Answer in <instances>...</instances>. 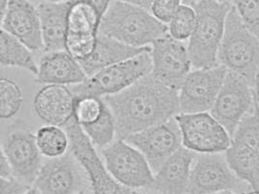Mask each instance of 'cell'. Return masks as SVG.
Wrapping results in <instances>:
<instances>
[{"label":"cell","instance_id":"1","mask_svg":"<svg viewBox=\"0 0 259 194\" xmlns=\"http://www.w3.org/2000/svg\"><path fill=\"white\" fill-rule=\"evenodd\" d=\"M103 99L113 114L118 139L163 123L180 112L178 91L165 86L152 74Z\"/></svg>","mask_w":259,"mask_h":194},{"label":"cell","instance_id":"2","mask_svg":"<svg viewBox=\"0 0 259 194\" xmlns=\"http://www.w3.org/2000/svg\"><path fill=\"white\" fill-rule=\"evenodd\" d=\"M167 32V26L149 10L112 0L103 16L98 34L113 38L134 47H144Z\"/></svg>","mask_w":259,"mask_h":194},{"label":"cell","instance_id":"3","mask_svg":"<svg viewBox=\"0 0 259 194\" xmlns=\"http://www.w3.org/2000/svg\"><path fill=\"white\" fill-rule=\"evenodd\" d=\"M193 7L196 14V25L188 43L192 66L194 69L216 67L227 15L232 4L229 1L199 0Z\"/></svg>","mask_w":259,"mask_h":194},{"label":"cell","instance_id":"4","mask_svg":"<svg viewBox=\"0 0 259 194\" xmlns=\"http://www.w3.org/2000/svg\"><path fill=\"white\" fill-rule=\"evenodd\" d=\"M218 62L244 76L253 86L259 71V39L242 22L233 6L227 15Z\"/></svg>","mask_w":259,"mask_h":194},{"label":"cell","instance_id":"5","mask_svg":"<svg viewBox=\"0 0 259 194\" xmlns=\"http://www.w3.org/2000/svg\"><path fill=\"white\" fill-rule=\"evenodd\" d=\"M225 155L238 177L248 183L250 190L259 192V104L256 101L240 122Z\"/></svg>","mask_w":259,"mask_h":194},{"label":"cell","instance_id":"6","mask_svg":"<svg viewBox=\"0 0 259 194\" xmlns=\"http://www.w3.org/2000/svg\"><path fill=\"white\" fill-rule=\"evenodd\" d=\"M151 50L117 64L108 66L89 76L71 90L75 97L114 95L152 73Z\"/></svg>","mask_w":259,"mask_h":194},{"label":"cell","instance_id":"7","mask_svg":"<svg viewBox=\"0 0 259 194\" xmlns=\"http://www.w3.org/2000/svg\"><path fill=\"white\" fill-rule=\"evenodd\" d=\"M62 128L66 130L70 146L69 150L81 165L95 193H133L135 190L116 182L109 174L106 164L99 157L96 147L76 118L70 119Z\"/></svg>","mask_w":259,"mask_h":194},{"label":"cell","instance_id":"8","mask_svg":"<svg viewBox=\"0 0 259 194\" xmlns=\"http://www.w3.org/2000/svg\"><path fill=\"white\" fill-rule=\"evenodd\" d=\"M248 183L230 168L226 155L199 154L194 158L187 193L211 194L246 191Z\"/></svg>","mask_w":259,"mask_h":194},{"label":"cell","instance_id":"9","mask_svg":"<svg viewBox=\"0 0 259 194\" xmlns=\"http://www.w3.org/2000/svg\"><path fill=\"white\" fill-rule=\"evenodd\" d=\"M109 174L122 185L135 191L138 188H150L154 172L141 151L125 139L111 143L101 150Z\"/></svg>","mask_w":259,"mask_h":194},{"label":"cell","instance_id":"10","mask_svg":"<svg viewBox=\"0 0 259 194\" xmlns=\"http://www.w3.org/2000/svg\"><path fill=\"white\" fill-rule=\"evenodd\" d=\"M175 119L180 128L182 144L198 154L227 151L231 136L226 128L212 114L205 112L181 113Z\"/></svg>","mask_w":259,"mask_h":194},{"label":"cell","instance_id":"11","mask_svg":"<svg viewBox=\"0 0 259 194\" xmlns=\"http://www.w3.org/2000/svg\"><path fill=\"white\" fill-rule=\"evenodd\" d=\"M253 86L244 76L227 71L211 114L226 128L231 138L240 122L254 106Z\"/></svg>","mask_w":259,"mask_h":194},{"label":"cell","instance_id":"12","mask_svg":"<svg viewBox=\"0 0 259 194\" xmlns=\"http://www.w3.org/2000/svg\"><path fill=\"white\" fill-rule=\"evenodd\" d=\"M151 57L152 75L165 86L179 91L192 67L188 45L166 33L152 43Z\"/></svg>","mask_w":259,"mask_h":194},{"label":"cell","instance_id":"13","mask_svg":"<svg viewBox=\"0 0 259 194\" xmlns=\"http://www.w3.org/2000/svg\"><path fill=\"white\" fill-rule=\"evenodd\" d=\"M227 71L225 66L219 64L190 72L178 93L180 112L194 113L211 110Z\"/></svg>","mask_w":259,"mask_h":194},{"label":"cell","instance_id":"14","mask_svg":"<svg viewBox=\"0 0 259 194\" xmlns=\"http://www.w3.org/2000/svg\"><path fill=\"white\" fill-rule=\"evenodd\" d=\"M125 140L141 151L154 174L181 148L182 135L175 117L128 135Z\"/></svg>","mask_w":259,"mask_h":194},{"label":"cell","instance_id":"15","mask_svg":"<svg viewBox=\"0 0 259 194\" xmlns=\"http://www.w3.org/2000/svg\"><path fill=\"white\" fill-rule=\"evenodd\" d=\"M76 160L72 153L44 163L29 193L72 194L84 191Z\"/></svg>","mask_w":259,"mask_h":194},{"label":"cell","instance_id":"16","mask_svg":"<svg viewBox=\"0 0 259 194\" xmlns=\"http://www.w3.org/2000/svg\"><path fill=\"white\" fill-rule=\"evenodd\" d=\"M11 166L13 175L31 185L42 167V154L37 145L36 135L26 129L12 130L3 148Z\"/></svg>","mask_w":259,"mask_h":194},{"label":"cell","instance_id":"17","mask_svg":"<svg viewBox=\"0 0 259 194\" xmlns=\"http://www.w3.org/2000/svg\"><path fill=\"white\" fill-rule=\"evenodd\" d=\"M1 20V29L20 40L32 52L44 48L38 8L29 0H10Z\"/></svg>","mask_w":259,"mask_h":194},{"label":"cell","instance_id":"18","mask_svg":"<svg viewBox=\"0 0 259 194\" xmlns=\"http://www.w3.org/2000/svg\"><path fill=\"white\" fill-rule=\"evenodd\" d=\"M76 97L66 85L47 84L33 99L34 114L48 125L62 127L74 115Z\"/></svg>","mask_w":259,"mask_h":194},{"label":"cell","instance_id":"19","mask_svg":"<svg viewBox=\"0 0 259 194\" xmlns=\"http://www.w3.org/2000/svg\"><path fill=\"white\" fill-rule=\"evenodd\" d=\"M88 78L79 62L67 51L45 53L38 63L35 81L39 84L77 85Z\"/></svg>","mask_w":259,"mask_h":194},{"label":"cell","instance_id":"20","mask_svg":"<svg viewBox=\"0 0 259 194\" xmlns=\"http://www.w3.org/2000/svg\"><path fill=\"white\" fill-rule=\"evenodd\" d=\"M196 153L181 147L154 174L152 190L163 194L187 193L192 165Z\"/></svg>","mask_w":259,"mask_h":194},{"label":"cell","instance_id":"21","mask_svg":"<svg viewBox=\"0 0 259 194\" xmlns=\"http://www.w3.org/2000/svg\"><path fill=\"white\" fill-rule=\"evenodd\" d=\"M75 0L65 2H46L38 5L45 53L66 51L68 15Z\"/></svg>","mask_w":259,"mask_h":194},{"label":"cell","instance_id":"22","mask_svg":"<svg viewBox=\"0 0 259 194\" xmlns=\"http://www.w3.org/2000/svg\"><path fill=\"white\" fill-rule=\"evenodd\" d=\"M149 50H151L150 46L134 47L113 38L98 34L94 52L87 59L78 62L89 77L108 66L128 60Z\"/></svg>","mask_w":259,"mask_h":194},{"label":"cell","instance_id":"23","mask_svg":"<svg viewBox=\"0 0 259 194\" xmlns=\"http://www.w3.org/2000/svg\"><path fill=\"white\" fill-rule=\"evenodd\" d=\"M29 50L20 40L1 29L0 32V63L4 67L22 68L33 75L38 73V65Z\"/></svg>","mask_w":259,"mask_h":194},{"label":"cell","instance_id":"24","mask_svg":"<svg viewBox=\"0 0 259 194\" xmlns=\"http://www.w3.org/2000/svg\"><path fill=\"white\" fill-rule=\"evenodd\" d=\"M36 141L41 154L49 159L63 156L70 146L66 130L56 125L41 127L36 132Z\"/></svg>","mask_w":259,"mask_h":194},{"label":"cell","instance_id":"25","mask_svg":"<svg viewBox=\"0 0 259 194\" xmlns=\"http://www.w3.org/2000/svg\"><path fill=\"white\" fill-rule=\"evenodd\" d=\"M101 20L92 6L75 0L68 15V33L98 34Z\"/></svg>","mask_w":259,"mask_h":194},{"label":"cell","instance_id":"26","mask_svg":"<svg viewBox=\"0 0 259 194\" xmlns=\"http://www.w3.org/2000/svg\"><path fill=\"white\" fill-rule=\"evenodd\" d=\"M81 128L95 147L101 150L110 145L116 136L115 120L108 105L100 118L91 124L81 126Z\"/></svg>","mask_w":259,"mask_h":194},{"label":"cell","instance_id":"27","mask_svg":"<svg viewBox=\"0 0 259 194\" xmlns=\"http://www.w3.org/2000/svg\"><path fill=\"white\" fill-rule=\"evenodd\" d=\"M23 104L21 87L8 77L0 81V116L1 118H12L19 113Z\"/></svg>","mask_w":259,"mask_h":194},{"label":"cell","instance_id":"28","mask_svg":"<svg viewBox=\"0 0 259 194\" xmlns=\"http://www.w3.org/2000/svg\"><path fill=\"white\" fill-rule=\"evenodd\" d=\"M196 25V14L193 6L181 4L167 26V32L176 40H189Z\"/></svg>","mask_w":259,"mask_h":194},{"label":"cell","instance_id":"29","mask_svg":"<svg viewBox=\"0 0 259 194\" xmlns=\"http://www.w3.org/2000/svg\"><path fill=\"white\" fill-rule=\"evenodd\" d=\"M107 108L104 99L96 96L76 97L74 117L80 126H84L95 122L101 117Z\"/></svg>","mask_w":259,"mask_h":194},{"label":"cell","instance_id":"30","mask_svg":"<svg viewBox=\"0 0 259 194\" xmlns=\"http://www.w3.org/2000/svg\"><path fill=\"white\" fill-rule=\"evenodd\" d=\"M98 34L67 33L66 51L77 61L87 59L94 52Z\"/></svg>","mask_w":259,"mask_h":194},{"label":"cell","instance_id":"31","mask_svg":"<svg viewBox=\"0 0 259 194\" xmlns=\"http://www.w3.org/2000/svg\"><path fill=\"white\" fill-rule=\"evenodd\" d=\"M244 24L259 39V0H229Z\"/></svg>","mask_w":259,"mask_h":194},{"label":"cell","instance_id":"32","mask_svg":"<svg viewBox=\"0 0 259 194\" xmlns=\"http://www.w3.org/2000/svg\"><path fill=\"white\" fill-rule=\"evenodd\" d=\"M181 6V0H153L150 12L160 22L166 24L171 21Z\"/></svg>","mask_w":259,"mask_h":194},{"label":"cell","instance_id":"33","mask_svg":"<svg viewBox=\"0 0 259 194\" xmlns=\"http://www.w3.org/2000/svg\"><path fill=\"white\" fill-rule=\"evenodd\" d=\"M31 185L23 183L15 176L0 178V191L2 194L29 193Z\"/></svg>","mask_w":259,"mask_h":194},{"label":"cell","instance_id":"34","mask_svg":"<svg viewBox=\"0 0 259 194\" xmlns=\"http://www.w3.org/2000/svg\"><path fill=\"white\" fill-rule=\"evenodd\" d=\"M76 1L83 2V3H87L88 5L92 6L97 11L101 19L103 18V16L108 10L110 3L112 2V0H76Z\"/></svg>","mask_w":259,"mask_h":194},{"label":"cell","instance_id":"35","mask_svg":"<svg viewBox=\"0 0 259 194\" xmlns=\"http://www.w3.org/2000/svg\"><path fill=\"white\" fill-rule=\"evenodd\" d=\"M0 176L1 177H11L14 176L12 173L11 166L8 162L4 152L0 151Z\"/></svg>","mask_w":259,"mask_h":194},{"label":"cell","instance_id":"36","mask_svg":"<svg viewBox=\"0 0 259 194\" xmlns=\"http://www.w3.org/2000/svg\"><path fill=\"white\" fill-rule=\"evenodd\" d=\"M120 1L140 6V7H142L149 11H150V7H151L152 2H153V0H120Z\"/></svg>","mask_w":259,"mask_h":194},{"label":"cell","instance_id":"37","mask_svg":"<svg viewBox=\"0 0 259 194\" xmlns=\"http://www.w3.org/2000/svg\"><path fill=\"white\" fill-rule=\"evenodd\" d=\"M253 91H254V98L255 101L259 104V71L255 76L254 83H253Z\"/></svg>","mask_w":259,"mask_h":194},{"label":"cell","instance_id":"38","mask_svg":"<svg viewBox=\"0 0 259 194\" xmlns=\"http://www.w3.org/2000/svg\"><path fill=\"white\" fill-rule=\"evenodd\" d=\"M10 0H0V12H1V18L4 16L5 12L7 10L8 4H9ZM0 18V19H1Z\"/></svg>","mask_w":259,"mask_h":194},{"label":"cell","instance_id":"39","mask_svg":"<svg viewBox=\"0 0 259 194\" xmlns=\"http://www.w3.org/2000/svg\"><path fill=\"white\" fill-rule=\"evenodd\" d=\"M183 4L189 5V6H194L195 3H197L199 0H181Z\"/></svg>","mask_w":259,"mask_h":194},{"label":"cell","instance_id":"40","mask_svg":"<svg viewBox=\"0 0 259 194\" xmlns=\"http://www.w3.org/2000/svg\"><path fill=\"white\" fill-rule=\"evenodd\" d=\"M46 2H54V3H59V2H65V1H68V0H44Z\"/></svg>","mask_w":259,"mask_h":194},{"label":"cell","instance_id":"41","mask_svg":"<svg viewBox=\"0 0 259 194\" xmlns=\"http://www.w3.org/2000/svg\"><path fill=\"white\" fill-rule=\"evenodd\" d=\"M218 1H228V0H218Z\"/></svg>","mask_w":259,"mask_h":194}]
</instances>
